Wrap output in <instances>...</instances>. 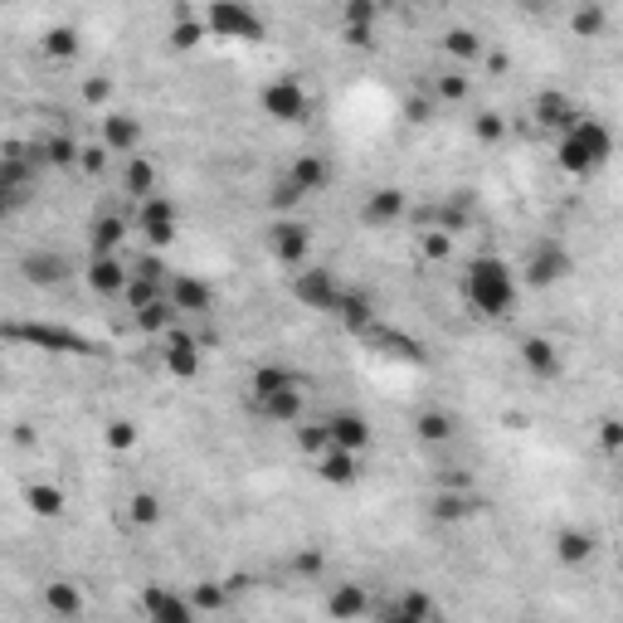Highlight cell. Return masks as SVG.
I'll list each match as a JSON object with an SVG mask.
<instances>
[{
    "mask_svg": "<svg viewBox=\"0 0 623 623\" xmlns=\"http://www.w3.org/2000/svg\"><path fill=\"white\" fill-rule=\"evenodd\" d=\"M78 156H83V147H78L74 137H64V132H54V137H39L35 142V166H78Z\"/></svg>",
    "mask_w": 623,
    "mask_h": 623,
    "instance_id": "83f0119b",
    "label": "cell"
},
{
    "mask_svg": "<svg viewBox=\"0 0 623 623\" xmlns=\"http://www.w3.org/2000/svg\"><path fill=\"white\" fill-rule=\"evenodd\" d=\"M434 117V103L424 98V93H409L404 98V122H429Z\"/></svg>",
    "mask_w": 623,
    "mask_h": 623,
    "instance_id": "11a10c76",
    "label": "cell"
},
{
    "mask_svg": "<svg viewBox=\"0 0 623 623\" xmlns=\"http://www.w3.org/2000/svg\"><path fill=\"white\" fill-rule=\"evenodd\" d=\"M366 341L380 351V356H395V361H409V366H419L424 361V351H419V341L409 336V331H395V327H370Z\"/></svg>",
    "mask_w": 623,
    "mask_h": 623,
    "instance_id": "ac0fdd59",
    "label": "cell"
},
{
    "mask_svg": "<svg viewBox=\"0 0 623 623\" xmlns=\"http://www.w3.org/2000/svg\"><path fill=\"white\" fill-rule=\"evenodd\" d=\"M268 254L278 258V263H288V268H297L302 258L312 254V224L273 220V224H268Z\"/></svg>",
    "mask_w": 623,
    "mask_h": 623,
    "instance_id": "52a82bcc",
    "label": "cell"
},
{
    "mask_svg": "<svg viewBox=\"0 0 623 623\" xmlns=\"http://www.w3.org/2000/svg\"><path fill=\"white\" fill-rule=\"evenodd\" d=\"M142 609H147L151 623H195V604H190V594H176V589L166 585H147L142 589Z\"/></svg>",
    "mask_w": 623,
    "mask_h": 623,
    "instance_id": "9c48e42d",
    "label": "cell"
},
{
    "mask_svg": "<svg viewBox=\"0 0 623 623\" xmlns=\"http://www.w3.org/2000/svg\"><path fill=\"white\" fill-rule=\"evenodd\" d=\"M127 239V220L122 215H98L93 229H88V244H93V258H112Z\"/></svg>",
    "mask_w": 623,
    "mask_h": 623,
    "instance_id": "f1b7e54d",
    "label": "cell"
},
{
    "mask_svg": "<svg viewBox=\"0 0 623 623\" xmlns=\"http://www.w3.org/2000/svg\"><path fill=\"white\" fill-rule=\"evenodd\" d=\"M327 570V555L322 550H297L293 555V575H302V580H317Z\"/></svg>",
    "mask_w": 623,
    "mask_h": 623,
    "instance_id": "f907efd6",
    "label": "cell"
},
{
    "mask_svg": "<svg viewBox=\"0 0 623 623\" xmlns=\"http://www.w3.org/2000/svg\"><path fill=\"white\" fill-rule=\"evenodd\" d=\"M108 156H112V151L103 147V142H93V147H83V156H78V166H83L88 176H103V171H108Z\"/></svg>",
    "mask_w": 623,
    "mask_h": 623,
    "instance_id": "db71d44e",
    "label": "cell"
},
{
    "mask_svg": "<svg viewBox=\"0 0 623 623\" xmlns=\"http://www.w3.org/2000/svg\"><path fill=\"white\" fill-rule=\"evenodd\" d=\"M521 366L531 370L536 380H555V375H560L555 341H550V336H526V341H521Z\"/></svg>",
    "mask_w": 623,
    "mask_h": 623,
    "instance_id": "44dd1931",
    "label": "cell"
},
{
    "mask_svg": "<svg viewBox=\"0 0 623 623\" xmlns=\"http://www.w3.org/2000/svg\"><path fill=\"white\" fill-rule=\"evenodd\" d=\"M395 609H400V614H409V619H419V623H434V619H439V604H434V594H429V589H404Z\"/></svg>",
    "mask_w": 623,
    "mask_h": 623,
    "instance_id": "74e56055",
    "label": "cell"
},
{
    "mask_svg": "<svg viewBox=\"0 0 623 623\" xmlns=\"http://www.w3.org/2000/svg\"><path fill=\"white\" fill-rule=\"evenodd\" d=\"M205 25H210V35L220 39H244V44L263 39V20H258L254 5H244V0H215L205 10Z\"/></svg>",
    "mask_w": 623,
    "mask_h": 623,
    "instance_id": "3957f363",
    "label": "cell"
},
{
    "mask_svg": "<svg viewBox=\"0 0 623 623\" xmlns=\"http://www.w3.org/2000/svg\"><path fill=\"white\" fill-rule=\"evenodd\" d=\"M443 49H448L453 59H468V64H473L477 54H482V35L468 30V25H453V30L443 35Z\"/></svg>",
    "mask_w": 623,
    "mask_h": 623,
    "instance_id": "f35d334b",
    "label": "cell"
},
{
    "mask_svg": "<svg viewBox=\"0 0 623 623\" xmlns=\"http://www.w3.org/2000/svg\"><path fill=\"white\" fill-rule=\"evenodd\" d=\"M487 69H492V74H507V69H512V54H507V49H492V54H487Z\"/></svg>",
    "mask_w": 623,
    "mask_h": 623,
    "instance_id": "680465c9",
    "label": "cell"
},
{
    "mask_svg": "<svg viewBox=\"0 0 623 623\" xmlns=\"http://www.w3.org/2000/svg\"><path fill=\"white\" fill-rule=\"evenodd\" d=\"M473 132H477V142H487V147H492V142H502V137H507V117H502V112H492V108H482L473 117Z\"/></svg>",
    "mask_w": 623,
    "mask_h": 623,
    "instance_id": "7bdbcfd3",
    "label": "cell"
},
{
    "mask_svg": "<svg viewBox=\"0 0 623 623\" xmlns=\"http://www.w3.org/2000/svg\"><path fill=\"white\" fill-rule=\"evenodd\" d=\"M317 477L331 487H351L361 477V453H346V448H331L327 458H317Z\"/></svg>",
    "mask_w": 623,
    "mask_h": 623,
    "instance_id": "4316f807",
    "label": "cell"
},
{
    "mask_svg": "<svg viewBox=\"0 0 623 623\" xmlns=\"http://www.w3.org/2000/svg\"><path fill=\"white\" fill-rule=\"evenodd\" d=\"M297 448H302V453H307V458L317 463V458H327L336 443H331V429H327V424H297Z\"/></svg>",
    "mask_w": 623,
    "mask_h": 623,
    "instance_id": "8d00e7d4",
    "label": "cell"
},
{
    "mask_svg": "<svg viewBox=\"0 0 623 623\" xmlns=\"http://www.w3.org/2000/svg\"><path fill=\"white\" fill-rule=\"evenodd\" d=\"M171 307H176V312H195V317H200V312H210V307H215V293H210V283H200V278H190V273H181V278H171Z\"/></svg>",
    "mask_w": 623,
    "mask_h": 623,
    "instance_id": "ffe728a7",
    "label": "cell"
},
{
    "mask_svg": "<svg viewBox=\"0 0 623 623\" xmlns=\"http://www.w3.org/2000/svg\"><path fill=\"white\" fill-rule=\"evenodd\" d=\"M268 424H297L302 419V390H288V395H273V400L258 404Z\"/></svg>",
    "mask_w": 623,
    "mask_h": 623,
    "instance_id": "e575fe53",
    "label": "cell"
},
{
    "mask_svg": "<svg viewBox=\"0 0 623 623\" xmlns=\"http://www.w3.org/2000/svg\"><path fill=\"white\" fill-rule=\"evenodd\" d=\"M589 555H594V536H589V531H580V526L555 531V560H560V565H585Z\"/></svg>",
    "mask_w": 623,
    "mask_h": 623,
    "instance_id": "4dcf8cb0",
    "label": "cell"
},
{
    "mask_svg": "<svg viewBox=\"0 0 623 623\" xmlns=\"http://www.w3.org/2000/svg\"><path fill=\"white\" fill-rule=\"evenodd\" d=\"M30 507H35L39 516H59L64 512V492L49 487V482H35V487H30Z\"/></svg>",
    "mask_w": 623,
    "mask_h": 623,
    "instance_id": "f6af8a7d",
    "label": "cell"
},
{
    "mask_svg": "<svg viewBox=\"0 0 623 623\" xmlns=\"http://www.w3.org/2000/svg\"><path fill=\"white\" fill-rule=\"evenodd\" d=\"M570 268H575V258L565 254V244L546 239V244L531 249L526 268H521V283H526V288H555L560 278H570Z\"/></svg>",
    "mask_w": 623,
    "mask_h": 623,
    "instance_id": "277c9868",
    "label": "cell"
},
{
    "mask_svg": "<svg viewBox=\"0 0 623 623\" xmlns=\"http://www.w3.org/2000/svg\"><path fill=\"white\" fill-rule=\"evenodd\" d=\"M249 390H254V404L273 400V395H288V390H302V375L288 366H258L254 380H249Z\"/></svg>",
    "mask_w": 623,
    "mask_h": 623,
    "instance_id": "7402d4cb",
    "label": "cell"
},
{
    "mask_svg": "<svg viewBox=\"0 0 623 623\" xmlns=\"http://www.w3.org/2000/svg\"><path fill=\"white\" fill-rule=\"evenodd\" d=\"M609 156H614V137H609V127H604L599 117H580V127H570V132L560 137V147H555V161H560L570 176L604 171Z\"/></svg>",
    "mask_w": 623,
    "mask_h": 623,
    "instance_id": "7a4b0ae2",
    "label": "cell"
},
{
    "mask_svg": "<svg viewBox=\"0 0 623 623\" xmlns=\"http://www.w3.org/2000/svg\"><path fill=\"white\" fill-rule=\"evenodd\" d=\"M380 623H419V619H409V614H400V609H390V614H385Z\"/></svg>",
    "mask_w": 623,
    "mask_h": 623,
    "instance_id": "94428289",
    "label": "cell"
},
{
    "mask_svg": "<svg viewBox=\"0 0 623 623\" xmlns=\"http://www.w3.org/2000/svg\"><path fill=\"white\" fill-rule=\"evenodd\" d=\"M122 195H132L142 205L156 195V161L151 156H127V166H122Z\"/></svg>",
    "mask_w": 623,
    "mask_h": 623,
    "instance_id": "d4e9b609",
    "label": "cell"
},
{
    "mask_svg": "<svg viewBox=\"0 0 623 623\" xmlns=\"http://www.w3.org/2000/svg\"><path fill=\"white\" fill-rule=\"evenodd\" d=\"M619 487H623V458H619Z\"/></svg>",
    "mask_w": 623,
    "mask_h": 623,
    "instance_id": "6125c7cd",
    "label": "cell"
},
{
    "mask_svg": "<svg viewBox=\"0 0 623 623\" xmlns=\"http://www.w3.org/2000/svg\"><path fill=\"white\" fill-rule=\"evenodd\" d=\"M409 215V195H404L400 185H380V190H370L366 205H361V220L370 229H390V224H400Z\"/></svg>",
    "mask_w": 623,
    "mask_h": 623,
    "instance_id": "7c38bea8",
    "label": "cell"
},
{
    "mask_svg": "<svg viewBox=\"0 0 623 623\" xmlns=\"http://www.w3.org/2000/svg\"><path fill=\"white\" fill-rule=\"evenodd\" d=\"M463 297L482 317H507L516 307V273L492 254L468 258V268H463Z\"/></svg>",
    "mask_w": 623,
    "mask_h": 623,
    "instance_id": "6da1fadb",
    "label": "cell"
},
{
    "mask_svg": "<svg viewBox=\"0 0 623 623\" xmlns=\"http://www.w3.org/2000/svg\"><path fill=\"white\" fill-rule=\"evenodd\" d=\"M103 147L117 151V156H132L142 147V122L132 112H108L103 117Z\"/></svg>",
    "mask_w": 623,
    "mask_h": 623,
    "instance_id": "e0dca14e",
    "label": "cell"
},
{
    "mask_svg": "<svg viewBox=\"0 0 623 623\" xmlns=\"http://www.w3.org/2000/svg\"><path fill=\"white\" fill-rule=\"evenodd\" d=\"M599 448H604L609 458H623V419H604V424H599Z\"/></svg>",
    "mask_w": 623,
    "mask_h": 623,
    "instance_id": "f5cc1de1",
    "label": "cell"
},
{
    "mask_svg": "<svg viewBox=\"0 0 623 623\" xmlns=\"http://www.w3.org/2000/svg\"><path fill=\"white\" fill-rule=\"evenodd\" d=\"M161 283H147V278H132V283H127V293H122V302H127V307H132V312H147L151 302H161Z\"/></svg>",
    "mask_w": 623,
    "mask_h": 623,
    "instance_id": "b9f144b4",
    "label": "cell"
},
{
    "mask_svg": "<svg viewBox=\"0 0 623 623\" xmlns=\"http://www.w3.org/2000/svg\"><path fill=\"white\" fill-rule=\"evenodd\" d=\"M108 98H112V83H108V78H88V83H83V103L103 108Z\"/></svg>",
    "mask_w": 623,
    "mask_h": 623,
    "instance_id": "9f6ffc18",
    "label": "cell"
},
{
    "mask_svg": "<svg viewBox=\"0 0 623 623\" xmlns=\"http://www.w3.org/2000/svg\"><path fill=\"white\" fill-rule=\"evenodd\" d=\"M137 224H142V234H147L151 254L166 249V244H176V205H171L166 195H151L147 205H142V215H137Z\"/></svg>",
    "mask_w": 623,
    "mask_h": 623,
    "instance_id": "4fadbf2b",
    "label": "cell"
},
{
    "mask_svg": "<svg viewBox=\"0 0 623 623\" xmlns=\"http://www.w3.org/2000/svg\"><path fill=\"white\" fill-rule=\"evenodd\" d=\"M190 604H195V614H220L224 604H229V585L224 580H195Z\"/></svg>",
    "mask_w": 623,
    "mask_h": 623,
    "instance_id": "d6a6232c",
    "label": "cell"
},
{
    "mask_svg": "<svg viewBox=\"0 0 623 623\" xmlns=\"http://www.w3.org/2000/svg\"><path fill=\"white\" fill-rule=\"evenodd\" d=\"M5 341H30V346H39V351H59V356H69V351H78V356H88L93 351V341L88 336H78V331H64V327H20V322H5Z\"/></svg>",
    "mask_w": 623,
    "mask_h": 623,
    "instance_id": "5b68a950",
    "label": "cell"
},
{
    "mask_svg": "<svg viewBox=\"0 0 623 623\" xmlns=\"http://www.w3.org/2000/svg\"><path fill=\"white\" fill-rule=\"evenodd\" d=\"M414 434H419V443H448L453 439V419H448L443 409H424V414L414 419Z\"/></svg>",
    "mask_w": 623,
    "mask_h": 623,
    "instance_id": "d590c367",
    "label": "cell"
},
{
    "mask_svg": "<svg viewBox=\"0 0 623 623\" xmlns=\"http://www.w3.org/2000/svg\"><path fill=\"white\" fill-rule=\"evenodd\" d=\"M419 254L429 258V263H443V258L453 254V239H448L443 229H424V234H419Z\"/></svg>",
    "mask_w": 623,
    "mask_h": 623,
    "instance_id": "7dc6e473",
    "label": "cell"
},
{
    "mask_svg": "<svg viewBox=\"0 0 623 623\" xmlns=\"http://www.w3.org/2000/svg\"><path fill=\"white\" fill-rule=\"evenodd\" d=\"M341 293H346V288H336L331 268H302L293 278V297L302 307H312V312H336V307H341Z\"/></svg>",
    "mask_w": 623,
    "mask_h": 623,
    "instance_id": "ba28073f",
    "label": "cell"
},
{
    "mask_svg": "<svg viewBox=\"0 0 623 623\" xmlns=\"http://www.w3.org/2000/svg\"><path fill=\"white\" fill-rule=\"evenodd\" d=\"M88 288L98 297H122L127 293V283H132V273H127V263L112 254V258H88Z\"/></svg>",
    "mask_w": 623,
    "mask_h": 623,
    "instance_id": "9a60e30c",
    "label": "cell"
},
{
    "mask_svg": "<svg viewBox=\"0 0 623 623\" xmlns=\"http://www.w3.org/2000/svg\"><path fill=\"white\" fill-rule=\"evenodd\" d=\"M161 361H166V375H176V380H195L200 366H205V356H200V341L190 336V331H166V351H161Z\"/></svg>",
    "mask_w": 623,
    "mask_h": 623,
    "instance_id": "8fae6325",
    "label": "cell"
},
{
    "mask_svg": "<svg viewBox=\"0 0 623 623\" xmlns=\"http://www.w3.org/2000/svg\"><path fill=\"white\" fill-rule=\"evenodd\" d=\"M127 516H132L137 526H156V521H161V497H156V492H137V497L127 502Z\"/></svg>",
    "mask_w": 623,
    "mask_h": 623,
    "instance_id": "ee69618b",
    "label": "cell"
},
{
    "mask_svg": "<svg viewBox=\"0 0 623 623\" xmlns=\"http://www.w3.org/2000/svg\"><path fill=\"white\" fill-rule=\"evenodd\" d=\"M224 585H229V594H244V589H249V575H229Z\"/></svg>",
    "mask_w": 623,
    "mask_h": 623,
    "instance_id": "91938a15",
    "label": "cell"
},
{
    "mask_svg": "<svg viewBox=\"0 0 623 623\" xmlns=\"http://www.w3.org/2000/svg\"><path fill=\"white\" fill-rule=\"evenodd\" d=\"M302 200H307V195H302L288 176H283V181H273V190H268V205H273V210H293V205H302Z\"/></svg>",
    "mask_w": 623,
    "mask_h": 623,
    "instance_id": "681fc988",
    "label": "cell"
},
{
    "mask_svg": "<svg viewBox=\"0 0 623 623\" xmlns=\"http://www.w3.org/2000/svg\"><path fill=\"white\" fill-rule=\"evenodd\" d=\"M176 307H171V297H161V302H151L147 312H137V331H147V336H161V331H176Z\"/></svg>",
    "mask_w": 623,
    "mask_h": 623,
    "instance_id": "836d02e7",
    "label": "cell"
},
{
    "mask_svg": "<svg viewBox=\"0 0 623 623\" xmlns=\"http://www.w3.org/2000/svg\"><path fill=\"white\" fill-rule=\"evenodd\" d=\"M39 49L49 54V59H78V49H83V39H78L74 25H54V30H44V39H39Z\"/></svg>",
    "mask_w": 623,
    "mask_h": 623,
    "instance_id": "1f68e13d",
    "label": "cell"
},
{
    "mask_svg": "<svg viewBox=\"0 0 623 623\" xmlns=\"http://www.w3.org/2000/svg\"><path fill=\"white\" fill-rule=\"evenodd\" d=\"M477 512H482V502L473 492H434V502H429V516L443 521V526H458V521H468Z\"/></svg>",
    "mask_w": 623,
    "mask_h": 623,
    "instance_id": "cb8c5ba5",
    "label": "cell"
},
{
    "mask_svg": "<svg viewBox=\"0 0 623 623\" xmlns=\"http://www.w3.org/2000/svg\"><path fill=\"white\" fill-rule=\"evenodd\" d=\"M288 181H293L302 195H317V190H327V185H331L327 156H297V166L288 171Z\"/></svg>",
    "mask_w": 623,
    "mask_h": 623,
    "instance_id": "f546056e",
    "label": "cell"
},
{
    "mask_svg": "<svg viewBox=\"0 0 623 623\" xmlns=\"http://www.w3.org/2000/svg\"><path fill=\"white\" fill-rule=\"evenodd\" d=\"M103 443H108L112 453H127V448L137 443V424H132V419H112L108 429H103Z\"/></svg>",
    "mask_w": 623,
    "mask_h": 623,
    "instance_id": "c3c4849f",
    "label": "cell"
},
{
    "mask_svg": "<svg viewBox=\"0 0 623 623\" xmlns=\"http://www.w3.org/2000/svg\"><path fill=\"white\" fill-rule=\"evenodd\" d=\"M336 322L351 331V336H366V331L375 327V302H370V293L346 288V293H341V307H336Z\"/></svg>",
    "mask_w": 623,
    "mask_h": 623,
    "instance_id": "d6986e66",
    "label": "cell"
},
{
    "mask_svg": "<svg viewBox=\"0 0 623 623\" xmlns=\"http://www.w3.org/2000/svg\"><path fill=\"white\" fill-rule=\"evenodd\" d=\"M434 93H439L443 103H468V93H473V78L463 74V69H448V74H439Z\"/></svg>",
    "mask_w": 623,
    "mask_h": 623,
    "instance_id": "60d3db41",
    "label": "cell"
},
{
    "mask_svg": "<svg viewBox=\"0 0 623 623\" xmlns=\"http://www.w3.org/2000/svg\"><path fill=\"white\" fill-rule=\"evenodd\" d=\"M258 103H263V112H268L273 122H302L307 108H312V98H307V88H302L297 78H273Z\"/></svg>",
    "mask_w": 623,
    "mask_h": 623,
    "instance_id": "8992f818",
    "label": "cell"
},
{
    "mask_svg": "<svg viewBox=\"0 0 623 623\" xmlns=\"http://www.w3.org/2000/svg\"><path fill=\"white\" fill-rule=\"evenodd\" d=\"M604 25H609V15H604V5H580L575 15H570V30L585 39H599L604 35Z\"/></svg>",
    "mask_w": 623,
    "mask_h": 623,
    "instance_id": "ab89813d",
    "label": "cell"
},
{
    "mask_svg": "<svg viewBox=\"0 0 623 623\" xmlns=\"http://www.w3.org/2000/svg\"><path fill=\"white\" fill-rule=\"evenodd\" d=\"M375 15H380V5H370V0H346V10H341L346 30H370Z\"/></svg>",
    "mask_w": 623,
    "mask_h": 623,
    "instance_id": "bcb514c9",
    "label": "cell"
},
{
    "mask_svg": "<svg viewBox=\"0 0 623 623\" xmlns=\"http://www.w3.org/2000/svg\"><path fill=\"white\" fill-rule=\"evenodd\" d=\"M166 273H171V268H166L161 254H142L132 263V278H147V283H166Z\"/></svg>",
    "mask_w": 623,
    "mask_h": 623,
    "instance_id": "816d5d0a",
    "label": "cell"
},
{
    "mask_svg": "<svg viewBox=\"0 0 623 623\" xmlns=\"http://www.w3.org/2000/svg\"><path fill=\"white\" fill-rule=\"evenodd\" d=\"M346 44H351V49H375V30H346Z\"/></svg>",
    "mask_w": 623,
    "mask_h": 623,
    "instance_id": "6f0895ef",
    "label": "cell"
},
{
    "mask_svg": "<svg viewBox=\"0 0 623 623\" xmlns=\"http://www.w3.org/2000/svg\"><path fill=\"white\" fill-rule=\"evenodd\" d=\"M580 117H585V112H575V103H570L565 93H555V88H550V93H536V103H531V122H536L541 132H560V137H565L570 127H580Z\"/></svg>",
    "mask_w": 623,
    "mask_h": 623,
    "instance_id": "30bf717a",
    "label": "cell"
},
{
    "mask_svg": "<svg viewBox=\"0 0 623 623\" xmlns=\"http://www.w3.org/2000/svg\"><path fill=\"white\" fill-rule=\"evenodd\" d=\"M327 429H331V443H336V448H346V453H366V443H370V419L366 414L341 409V414H331L327 419Z\"/></svg>",
    "mask_w": 623,
    "mask_h": 623,
    "instance_id": "2e32d148",
    "label": "cell"
},
{
    "mask_svg": "<svg viewBox=\"0 0 623 623\" xmlns=\"http://www.w3.org/2000/svg\"><path fill=\"white\" fill-rule=\"evenodd\" d=\"M44 609L54 619H83V589L74 580H49L44 585Z\"/></svg>",
    "mask_w": 623,
    "mask_h": 623,
    "instance_id": "484cf974",
    "label": "cell"
},
{
    "mask_svg": "<svg viewBox=\"0 0 623 623\" xmlns=\"http://www.w3.org/2000/svg\"><path fill=\"white\" fill-rule=\"evenodd\" d=\"M366 609H370V594L366 585H336L327 594V614L336 623H356V619H366Z\"/></svg>",
    "mask_w": 623,
    "mask_h": 623,
    "instance_id": "603a6c76",
    "label": "cell"
},
{
    "mask_svg": "<svg viewBox=\"0 0 623 623\" xmlns=\"http://www.w3.org/2000/svg\"><path fill=\"white\" fill-rule=\"evenodd\" d=\"M20 273H25V283H35V288H59L69 273H74V263L64 254H49V249H35V254L20 258Z\"/></svg>",
    "mask_w": 623,
    "mask_h": 623,
    "instance_id": "5bb4252c",
    "label": "cell"
}]
</instances>
